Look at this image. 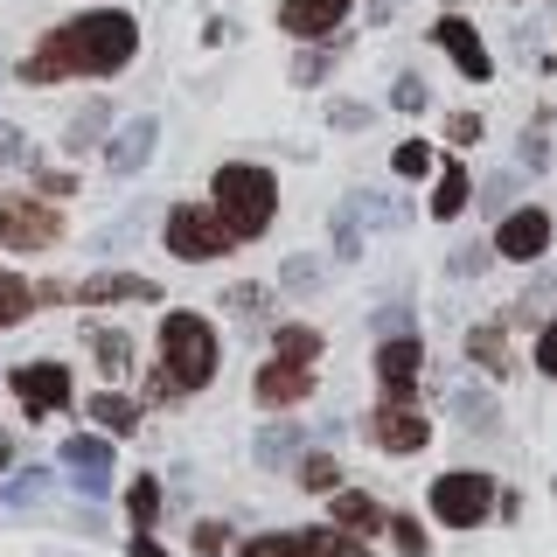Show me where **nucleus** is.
<instances>
[{
	"label": "nucleus",
	"mask_w": 557,
	"mask_h": 557,
	"mask_svg": "<svg viewBox=\"0 0 557 557\" xmlns=\"http://www.w3.org/2000/svg\"><path fill=\"white\" fill-rule=\"evenodd\" d=\"M139 49V28L133 14L119 8H98V14H77V22H63L57 35H42V49L22 63L28 84H57V77H112V70H126Z\"/></svg>",
	"instance_id": "1"
},
{
	"label": "nucleus",
	"mask_w": 557,
	"mask_h": 557,
	"mask_svg": "<svg viewBox=\"0 0 557 557\" xmlns=\"http://www.w3.org/2000/svg\"><path fill=\"white\" fill-rule=\"evenodd\" d=\"M209 196H216L209 209L231 223V237H265L272 216H278V182H272V168H258V161L216 168V188H209Z\"/></svg>",
	"instance_id": "2"
},
{
	"label": "nucleus",
	"mask_w": 557,
	"mask_h": 557,
	"mask_svg": "<svg viewBox=\"0 0 557 557\" xmlns=\"http://www.w3.org/2000/svg\"><path fill=\"white\" fill-rule=\"evenodd\" d=\"M216 362H223L216 327H209L202 313H168V321H161V376L174 383V397L202 391V383L216 376Z\"/></svg>",
	"instance_id": "3"
},
{
	"label": "nucleus",
	"mask_w": 557,
	"mask_h": 557,
	"mask_svg": "<svg viewBox=\"0 0 557 557\" xmlns=\"http://www.w3.org/2000/svg\"><path fill=\"white\" fill-rule=\"evenodd\" d=\"M231 244H237L231 223H223L216 209H202V202H182V209L168 216V251L188 258V265H209V258H223Z\"/></svg>",
	"instance_id": "4"
},
{
	"label": "nucleus",
	"mask_w": 557,
	"mask_h": 557,
	"mask_svg": "<svg viewBox=\"0 0 557 557\" xmlns=\"http://www.w3.org/2000/svg\"><path fill=\"white\" fill-rule=\"evenodd\" d=\"M432 516L453 522V530H481L495 516V481L487 474H440L432 481Z\"/></svg>",
	"instance_id": "5"
},
{
	"label": "nucleus",
	"mask_w": 557,
	"mask_h": 557,
	"mask_svg": "<svg viewBox=\"0 0 557 557\" xmlns=\"http://www.w3.org/2000/svg\"><path fill=\"white\" fill-rule=\"evenodd\" d=\"M63 237L57 209L49 202H28V196H0V244L8 251H49Z\"/></svg>",
	"instance_id": "6"
},
{
	"label": "nucleus",
	"mask_w": 557,
	"mask_h": 557,
	"mask_svg": "<svg viewBox=\"0 0 557 557\" xmlns=\"http://www.w3.org/2000/svg\"><path fill=\"white\" fill-rule=\"evenodd\" d=\"M307 391H313V362H300V356H278V362H265V370L251 376V397L265 411H293Z\"/></svg>",
	"instance_id": "7"
},
{
	"label": "nucleus",
	"mask_w": 557,
	"mask_h": 557,
	"mask_svg": "<svg viewBox=\"0 0 557 557\" xmlns=\"http://www.w3.org/2000/svg\"><path fill=\"white\" fill-rule=\"evenodd\" d=\"M370 440H376L383 453H418V446H432V425H425V411L383 397V405L370 411Z\"/></svg>",
	"instance_id": "8"
},
{
	"label": "nucleus",
	"mask_w": 557,
	"mask_h": 557,
	"mask_svg": "<svg viewBox=\"0 0 557 557\" xmlns=\"http://www.w3.org/2000/svg\"><path fill=\"white\" fill-rule=\"evenodd\" d=\"M418 362H425V342L418 335H391L376 348V376H383V397L411 405V383H418Z\"/></svg>",
	"instance_id": "9"
},
{
	"label": "nucleus",
	"mask_w": 557,
	"mask_h": 557,
	"mask_svg": "<svg viewBox=\"0 0 557 557\" xmlns=\"http://www.w3.org/2000/svg\"><path fill=\"white\" fill-rule=\"evenodd\" d=\"M14 391H22V405L35 418H49V411L70 405V370L63 362H22V370H14Z\"/></svg>",
	"instance_id": "10"
},
{
	"label": "nucleus",
	"mask_w": 557,
	"mask_h": 557,
	"mask_svg": "<svg viewBox=\"0 0 557 557\" xmlns=\"http://www.w3.org/2000/svg\"><path fill=\"white\" fill-rule=\"evenodd\" d=\"M495 251H502V258H516V265L544 258V251H550V216H544V209H516V216H502Z\"/></svg>",
	"instance_id": "11"
},
{
	"label": "nucleus",
	"mask_w": 557,
	"mask_h": 557,
	"mask_svg": "<svg viewBox=\"0 0 557 557\" xmlns=\"http://www.w3.org/2000/svg\"><path fill=\"white\" fill-rule=\"evenodd\" d=\"M432 42L446 49L453 63H460V77H474V84H487V70H495V57H487V42H481V28H467L460 14H446L440 28H432Z\"/></svg>",
	"instance_id": "12"
},
{
	"label": "nucleus",
	"mask_w": 557,
	"mask_h": 557,
	"mask_svg": "<svg viewBox=\"0 0 557 557\" xmlns=\"http://www.w3.org/2000/svg\"><path fill=\"white\" fill-rule=\"evenodd\" d=\"M63 467L84 495H104V481H112V446H104L98 432H77V440H63Z\"/></svg>",
	"instance_id": "13"
},
{
	"label": "nucleus",
	"mask_w": 557,
	"mask_h": 557,
	"mask_svg": "<svg viewBox=\"0 0 557 557\" xmlns=\"http://www.w3.org/2000/svg\"><path fill=\"white\" fill-rule=\"evenodd\" d=\"M153 139H161V126H153V119H133V126L104 147V168H112V174H139L153 161Z\"/></svg>",
	"instance_id": "14"
},
{
	"label": "nucleus",
	"mask_w": 557,
	"mask_h": 557,
	"mask_svg": "<svg viewBox=\"0 0 557 557\" xmlns=\"http://www.w3.org/2000/svg\"><path fill=\"white\" fill-rule=\"evenodd\" d=\"M153 278H139V272H98V278H84V286H70V300H153Z\"/></svg>",
	"instance_id": "15"
},
{
	"label": "nucleus",
	"mask_w": 557,
	"mask_h": 557,
	"mask_svg": "<svg viewBox=\"0 0 557 557\" xmlns=\"http://www.w3.org/2000/svg\"><path fill=\"white\" fill-rule=\"evenodd\" d=\"M348 8H356V0H286L278 22H286V35H327Z\"/></svg>",
	"instance_id": "16"
},
{
	"label": "nucleus",
	"mask_w": 557,
	"mask_h": 557,
	"mask_svg": "<svg viewBox=\"0 0 557 557\" xmlns=\"http://www.w3.org/2000/svg\"><path fill=\"white\" fill-rule=\"evenodd\" d=\"M237 557H327V530H278V536H251Z\"/></svg>",
	"instance_id": "17"
},
{
	"label": "nucleus",
	"mask_w": 557,
	"mask_h": 557,
	"mask_svg": "<svg viewBox=\"0 0 557 557\" xmlns=\"http://www.w3.org/2000/svg\"><path fill=\"white\" fill-rule=\"evenodd\" d=\"M383 522H391V516H383L376 495H362V487H342V495H335V530H356V536L370 530V536H376Z\"/></svg>",
	"instance_id": "18"
},
{
	"label": "nucleus",
	"mask_w": 557,
	"mask_h": 557,
	"mask_svg": "<svg viewBox=\"0 0 557 557\" xmlns=\"http://www.w3.org/2000/svg\"><path fill=\"white\" fill-rule=\"evenodd\" d=\"M467 196H474V182H467V168H440V188H432V216L453 223L467 209Z\"/></svg>",
	"instance_id": "19"
},
{
	"label": "nucleus",
	"mask_w": 557,
	"mask_h": 557,
	"mask_svg": "<svg viewBox=\"0 0 557 557\" xmlns=\"http://www.w3.org/2000/svg\"><path fill=\"white\" fill-rule=\"evenodd\" d=\"M91 348H98V370H104V376H126V370H133V342L119 335V327H98Z\"/></svg>",
	"instance_id": "20"
},
{
	"label": "nucleus",
	"mask_w": 557,
	"mask_h": 557,
	"mask_svg": "<svg viewBox=\"0 0 557 557\" xmlns=\"http://www.w3.org/2000/svg\"><path fill=\"white\" fill-rule=\"evenodd\" d=\"M91 418H98L104 432H133L139 405H133V397H112V391H98V397H91Z\"/></svg>",
	"instance_id": "21"
},
{
	"label": "nucleus",
	"mask_w": 557,
	"mask_h": 557,
	"mask_svg": "<svg viewBox=\"0 0 557 557\" xmlns=\"http://www.w3.org/2000/svg\"><path fill=\"white\" fill-rule=\"evenodd\" d=\"M35 307V293H28V278H14V272H0V327H14L22 313Z\"/></svg>",
	"instance_id": "22"
},
{
	"label": "nucleus",
	"mask_w": 557,
	"mask_h": 557,
	"mask_svg": "<svg viewBox=\"0 0 557 557\" xmlns=\"http://www.w3.org/2000/svg\"><path fill=\"white\" fill-rule=\"evenodd\" d=\"M467 356L474 362H487V370H509V348H502V327H474V335H467Z\"/></svg>",
	"instance_id": "23"
},
{
	"label": "nucleus",
	"mask_w": 557,
	"mask_h": 557,
	"mask_svg": "<svg viewBox=\"0 0 557 557\" xmlns=\"http://www.w3.org/2000/svg\"><path fill=\"white\" fill-rule=\"evenodd\" d=\"M126 509H133V522H139V530H147V522L161 516V481H153V474H139V481L126 487Z\"/></svg>",
	"instance_id": "24"
},
{
	"label": "nucleus",
	"mask_w": 557,
	"mask_h": 557,
	"mask_svg": "<svg viewBox=\"0 0 557 557\" xmlns=\"http://www.w3.org/2000/svg\"><path fill=\"white\" fill-rule=\"evenodd\" d=\"M293 446H307L293 425H272V432H258V460H265V467H286V460H293Z\"/></svg>",
	"instance_id": "25"
},
{
	"label": "nucleus",
	"mask_w": 557,
	"mask_h": 557,
	"mask_svg": "<svg viewBox=\"0 0 557 557\" xmlns=\"http://www.w3.org/2000/svg\"><path fill=\"white\" fill-rule=\"evenodd\" d=\"M278 356H300V362H313V356H321V335H313V327H300V321H293V327H278Z\"/></svg>",
	"instance_id": "26"
},
{
	"label": "nucleus",
	"mask_w": 557,
	"mask_h": 557,
	"mask_svg": "<svg viewBox=\"0 0 557 557\" xmlns=\"http://www.w3.org/2000/svg\"><path fill=\"white\" fill-rule=\"evenodd\" d=\"M104 126H112V112H104V104L77 112V119H70V147H91V139H104Z\"/></svg>",
	"instance_id": "27"
},
{
	"label": "nucleus",
	"mask_w": 557,
	"mask_h": 557,
	"mask_svg": "<svg viewBox=\"0 0 557 557\" xmlns=\"http://www.w3.org/2000/svg\"><path fill=\"white\" fill-rule=\"evenodd\" d=\"M425 168H432V147H425V139H405V147H397V174H405V182H418Z\"/></svg>",
	"instance_id": "28"
},
{
	"label": "nucleus",
	"mask_w": 557,
	"mask_h": 557,
	"mask_svg": "<svg viewBox=\"0 0 557 557\" xmlns=\"http://www.w3.org/2000/svg\"><path fill=\"white\" fill-rule=\"evenodd\" d=\"M300 481H307V487H335V481H342V467L327 460V453H307V460H300Z\"/></svg>",
	"instance_id": "29"
},
{
	"label": "nucleus",
	"mask_w": 557,
	"mask_h": 557,
	"mask_svg": "<svg viewBox=\"0 0 557 557\" xmlns=\"http://www.w3.org/2000/svg\"><path fill=\"white\" fill-rule=\"evenodd\" d=\"M391 104H397V112H425V77H397Z\"/></svg>",
	"instance_id": "30"
},
{
	"label": "nucleus",
	"mask_w": 557,
	"mask_h": 557,
	"mask_svg": "<svg viewBox=\"0 0 557 557\" xmlns=\"http://www.w3.org/2000/svg\"><path fill=\"white\" fill-rule=\"evenodd\" d=\"M335 251H342V258H356V251H362V237H356V202H348L342 216H335Z\"/></svg>",
	"instance_id": "31"
},
{
	"label": "nucleus",
	"mask_w": 557,
	"mask_h": 557,
	"mask_svg": "<svg viewBox=\"0 0 557 557\" xmlns=\"http://www.w3.org/2000/svg\"><path fill=\"white\" fill-rule=\"evenodd\" d=\"M286 286L293 293H313V286H321V265H313V258H286Z\"/></svg>",
	"instance_id": "32"
},
{
	"label": "nucleus",
	"mask_w": 557,
	"mask_h": 557,
	"mask_svg": "<svg viewBox=\"0 0 557 557\" xmlns=\"http://www.w3.org/2000/svg\"><path fill=\"white\" fill-rule=\"evenodd\" d=\"M391 536H397V550H405V557H425V530H418L411 516H397V522H391Z\"/></svg>",
	"instance_id": "33"
},
{
	"label": "nucleus",
	"mask_w": 557,
	"mask_h": 557,
	"mask_svg": "<svg viewBox=\"0 0 557 557\" xmlns=\"http://www.w3.org/2000/svg\"><path fill=\"white\" fill-rule=\"evenodd\" d=\"M42 495H49V474H42V467H28V474L14 481V495H8V502H42Z\"/></svg>",
	"instance_id": "34"
},
{
	"label": "nucleus",
	"mask_w": 557,
	"mask_h": 557,
	"mask_svg": "<svg viewBox=\"0 0 557 557\" xmlns=\"http://www.w3.org/2000/svg\"><path fill=\"white\" fill-rule=\"evenodd\" d=\"M327 557H370V544L356 530H327Z\"/></svg>",
	"instance_id": "35"
},
{
	"label": "nucleus",
	"mask_w": 557,
	"mask_h": 557,
	"mask_svg": "<svg viewBox=\"0 0 557 557\" xmlns=\"http://www.w3.org/2000/svg\"><path fill=\"white\" fill-rule=\"evenodd\" d=\"M536 370H544V376L557 383V321L544 327V335H536Z\"/></svg>",
	"instance_id": "36"
},
{
	"label": "nucleus",
	"mask_w": 557,
	"mask_h": 557,
	"mask_svg": "<svg viewBox=\"0 0 557 557\" xmlns=\"http://www.w3.org/2000/svg\"><path fill=\"white\" fill-rule=\"evenodd\" d=\"M460 418H467V425H495V397H474V391H467L460 397Z\"/></svg>",
	"instance_id": "37"
},
{
	"label": "nucleus",
	"mask_w": 557,
	"mask_h": 557,
	"mask_svg": "<svg viewBox=\"0 0 557 557\" xmlns=\"http://www.w3.org/2000/svg\"><path fill=\"white\" fill-rule=\"evenodd\" d=\"M446 133H453V147H474V139H481V119H474V112H460Z\"/></svg>",
	"instance_id": "38"
},
{
	"label": "nucleus",
	"mask_w": 557,
	"mask_h": 557,
	"mask_svg": "<svg viewBox=\"0 0 557 557\" xmlns=\"http://www.w3.org/2000/svg\"><path fill=\"white\" fill-rule=\"evenodd\" d=\"M231 544V530H223V522H196V550H223Z\"/></svg>",
	"instance_id": "39"
},
{
	"label": "nucleus",
	"mask_w": 557,
	"mask_h": 557,
	"mask_svg": "<svg viewBox=\"0 0 557 557\" xmlns=\"http://www.w3.org/2000/svg\"><path fill=\"white\" fill-rule=\"evenodd\" d=\"M231 307L251 313V307H265V293H258V286H231Z\"/></svg>",
	"instance_id": "40"
},
{
	"label": "nucleus",
	"mask_w": 557,
	"mask_h": 557,
	"mask_svg": "<svg viewBox=\"0 0 557 557\" xmlns=\"http://www.w3.org/2000/svg\"><path fill=\"white\" fill-rule=\"evenodd\" d=\"M293 77H300V84H313V77H327V57H300V63H293Z\"/></svg>",
	"instance_id": "41"
},
{
	"label": "nucleus",
	"mask_w": 557,
	"mask_h": 557,
	"mask_svg": "<svg viewBox=\"0 0 557 557\" xmlns=\"http://www.w3.org/2000/svg\"><path fill=\"white\" fill-rule=\"evenodd\" d=\"M22 153H28V147H22V133L0 126V161H22Z\"/></svg>",
	"instance_id": "42"
},
{
	"label": "nucleus",
	"mask_w": 557,
	"mask_h": 557,
	"mask_svg": "<svg viewBox=\"0 0 557 557\" xmlns=\"http://www.w3.org/2000/svg\"><path fill=\"white\" fill-rule=\"evenodd\" d=\"M133 557H168V550L153 544V536H133Z\"/></svg>",
	"instance_id": "43"
},
{
	"label": "nucleus",
	"mask_w": 557,
	"mask_h": 557,
	"mask_svg": "<svg viewBox=\"0 0 557 557\" xmlns=\"http://www.w3.org/2000/svg\"><path fill=\"white\" fill-rule=\"evenodd\" d=\"M14 460V446H8V432H0V467H8Z\"/></svg>",
	"instance_id": "44"
}]
</instances>
